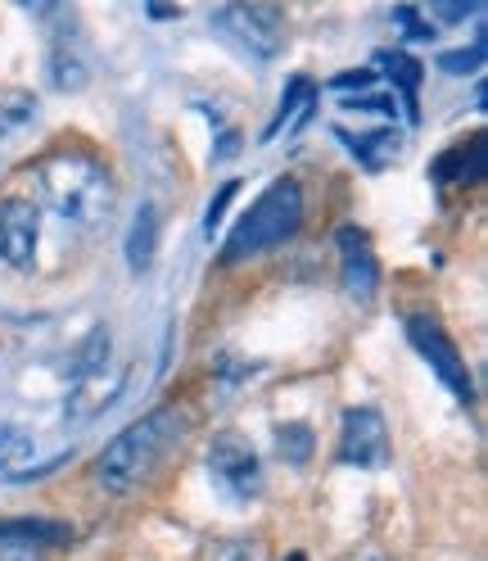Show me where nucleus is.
<instances>
[{
	"instance_id": "obj_1",
	"label": "nucleus",
	"mask_w": 488,
	"mask_h": 561,
	"mask_svg": "<svg viewBox=\"0 0 488 561\" xmlns=\"http://www.w3.org/2000/svg\"><path fill=\"white\" fill-rule=\"evenodd\" d=\"M186 431H190V416L182 408H154L150 416L131 421L127 431H118L100 448L95 484L104 494H131V489H141L186 444Z\"/></svg>"
},
{
	"instance_id": "obj_2",
	"label": "nucleus",
	"mask_w": 488,
	"mask_h": 561,
	"mask_svg": "<svg viewBox=\"0 0 488 561\" xmlns=\"http://www.w3.org/2000/svg\"><path fill=\"white\" fill-rule=\"evenodd\" d=\"M32 186H37V199L50 208V214L73 231L104 227L114 214V199H118L109 168L82 150L46 154L37 168H32Z\"/></svg>"
},
{
	"instance_id": "obj_3",
	"label": "nucleus",
	"mask_w": 488,
	"mask_h": 561,
	"mask_svg": "<svg viewBox=\"0 0 488 561\" xmlns=\"http://www.w3.org/2000/svg\"><path fill=\"white\" fill-rule=\"evenodd\" d=\"M299 227H303V191H299V182L281 178L249 204V214H240L235 231L222 244V263L235 267L244 259H258V254L276 250V244H286Z\"/></svg>"
},
{
	"instance_id": "obj_4",
	"label": "nucleus",
	"mask_w": 488,
	"mask_h": 561,
	"mask_svg": "<svg viewBox=\"0 0 488 561\" xmlns=\"http://www.w3.org/2000/svg\"><path fill=\"white\" fill-rule=\"evenodd\" d=\"M208 27L254 64L276 59L286 46V10L276 5H218L208 14Z\"/></svg>"
},
{
	"instance_id": "obj_5",
	"label": "nucleus",
	"mask_w": 488,
	"mask_h": 561,
	"mask_svg": "<svg viewBox=\"0 0 488 561\" xmlns=\"http://www.w3.org/2000/svg\"><path fill=\"white\" fill-rule=\"evenodd\" d=\"M407 340H411L416 354L430 363V371L443 380V390L457 399V403L470 408V399H475V380H470V371H466V358H462V348L448 340V331L430 318V312H411V318H407Z\"/></svg>"
},
{
	"instance_id": "obj_6",
	"label": "nucleus",
	"mask_w": 488,
	"mask_h": 561,
	"mask_svg": "<svg viewBox=\"0 0 488 561\" xmlns=\"http://www.w3.org/2000/svg\"><path fill=\"white\" fill-rule=\"evenodd\" d=\"M208 476H213V484L235 503H249L263 494V462H258L254 444L235 431H222L208 444Z\"/></svg>"
},
{
	"instance_id": "obj_7",
	"label": "nucleus",
	"mask_w": 488,
	"mask_h": 561,
	"mask_svg": "<svg viewBox=\"0 0 488 561\" xmlns=\"http://www.w3.org/2000/svg\"><path fill=\"white\" fill-rule=\"evenodd\" d=\"M339 462L358 471H380L390 462V431L375 408H348L339 426Z\"/></svg>"
},
{
	"instance_id": "obj_8",
	"label": "nucleus",
	"mask_w": 488,
	"mask_h": 561,
	"mask_svg": "<svg viewBox=\"0 0 488 561\" xmlns=\"http://www.w3.org/2000/svg\"><path fill=\"white\" fill-rule=\"evenodd\" d=\"M42 240V208L32 199H5L0 204V263L5 267H32Z\"/></svg>"
},
{
	"instance_id": "obj_9",
	"label": "nucleus",
	"mask_w": 488,
	"mask_h": 561,
	"mask_svg": "<svg viewBox=\"0 0 488 561\" xmlns=\"http://www.w3.org/2000/svg\"><path fill=\"white\" fill-rule=\"evenodd\" d=\"M335 250H339V276H344V290L353 295L358 304H371L380 290V263L371 254V240L358 227H339L335 231Z\"/></svg>"
},
{
	"instance_id": "obj_10",
	"label": "nucleus",
	"mask_w": 488,
	"mask_h": 561,
	"mask_svg": "<svg viewBox=\"0 0 488 561\" xmlns=\"http://www.w3.org/2000/svg\"><path fill=\"white\" fill-rule=\"evenodd\" d=\"M484 163H488V150H484V136L475 140H462V146L443 150L434 163H430V178L439 186H470L484 178Z\"/></svg>"
},
{
	"instance_id": "obj_11",
	"label": "nucleus",
	"mask_w": 488,
	"mask_h": 561,
	"mask_svg": "<svg viewBox=\"0 0 488 561\" xmlns=\"http://www.w3.org/2000/svg\"><path fill=\"white\" fill-rule=\"evenodd\" d=\"M118 390H123V367H114L109 376H104V367L91 371V376H78L73 394H68V403H63V416H68V421H86V416H95L100 408H109V403L118 399Z\"/></svg>"
},
{
	"instance_id": "obj_12",
	"label": "nucleus",
	"mask_w": 488,
	"mask_h": 561,
	"mask_svg": "<svg viewBox=\"0 0 488 561\" xmlns=\"http://www.w3.org/2000/svg\"><path fill=\"white\" fill-rule=\"evenodd\" d=\"M312 110H317V82L312 78H294L290 87H286V95H281V110H276V118L267 123V131H263V140H276V136H294L307 118H312Z\"/></svg>"
},
{
	"instance_id": "obj_13",
	"label": "nucleus",
	"mask_w": 488,
	"mask_h": 561,
	"mask_svg": "<svg viewBox=\"0 0 488 561\" xmlns=\"http://www.w3.org/2000/svg\"><path fill=\"white\" fill-rule=\"evenodd\" d=\"M123 254H127V267L131 272H146L159 254V204H141L136 208V218L127 227V240H123Z\"/></svg>"
},
{
	"instance_id": "obj_14",
	"label": "nucleus",
	"mask_w": 488,
	"mask_h": 561,
	"mask_svg": "<svg viewBox=\"0 0 488 561\" xmlns=\"http://www.w3.org/2000/svg\"><path fill=\"white\" fill-rule=\"evenodd\" d=\"M339 140L348 146V154H353L362 168H371V172H380V168H390V163L403 159V136L394 127H380V131H367V136L339 131Z\"/></svg>"
},
{
	"instance_id": "obj_15",
	"label": "nucleus",
	"mask_w": 488,
	"mask_h": 561,
	"mask_svg": "<svg viewBox=\"0 0 488 561\" xmlns=\"http://www.w3.org/2000/svg\"><path fill=\"white\" fill-rule=\"evenodd\" d=\"M37 123V95L23 87H0V146Z\"/></svg>"
},
{
	"instance_id": "obj_16",
	"label": "nucleus",
	"mask_w": 488,
	"mask_h": 561,
	"mask_svg": "<svg viewBox=\"0 0 488 561\" xmlns=\"http://www.w3.org/2000/svg\"><path fill=\"white\" fill-rule=\"evenodd\" d=\"M380 68H390V82H394V91H403V110H407V118H416V91H421V78H426V68L416 64L411 55H403V50H385L380 55Z\"/></svg>"
},
{
	"instance_id": "obj_17",
	"label": "nucleus",
	"mask_w": 488,
	"mask_h": 561,
	"mask_svg": "<svg viewBox=\"0 0 488 561\" xmlns=\"http://www.w3.org/2000/svg\"><path fill=\"white\" fill-rule=\"evenodd\" d=\"M0 543H68V525L59 520H5L0 525Z\"/></svg>"
},
{
	"instance_id": "obj_18",
	"label": "nucleus",
	"mask_w": 488,
	"mask_h": 561,
	"mask_svg": "<svg viewBox=\"0 0 488 561\" xmlns=\"http://www.w3.org/2000/svg\"><path fill=\"white\" fill-rule=\"evenodd\" d=\"M312 448H317V435L303 421H290V426H276V453L290 462V467H303L312 458Z\"/></svg>"
},
{
	"instance_id": "obj_19",
	"label": "nucleus",
	"mask_w": 488,
	"mask_h": 561,
	"mask_svg": "<svg viewBox=\"0 0 488 561\" xmlns=\"http://www.w3.org/2000/svg\"><path fill=\"white\" fill-rule=\"evenodd\" d=\"M50 87H55V91H82V87H86V64H82L78 55L55 50V55H50Z\"/></svg>"
},
{
	"instance_id": "obj_20",
	"label": "nucleus",
	"mask_w": 488,
	"mask_h": 561,
	"mask_svg": "<svg viewBox=\"0 0 488 561\" xmlns=\"http://www.w3.org/2000/svg\"><path fill=\"white\" fill-rule=\"evenodd\" d=\"M479 68H484V37H475L470 50L462 46V50L439 55V73H448V78H470V73H479Z\"/></svg>"
},
{
	"instance_id": "obj_21",
	"label": "nucleus",
	"mask_w": 488,
	"mask_h": 561,
	"mask_svg": "<svg viewBox=\"0 0 488 561\" xmlns=\"http://www.w3.org/2000/svg\"><path fill=\"white\" fill-rule=\"evenodd\" d=\"M32 444H37V439H32L23 426H0V476L14 471L32 453Z\"/></svg>"
},
{
	"instance_id": "obj_22",
	"label": "nucleus",
	"mask_w": 488,
	"mask_h": 561,
	"mask_svg": "<svg viewBox=\"0 0 488 561\" xmlns=\"http://www.w3.org/2000/svg\"><path fill=\"white\" fill-rule=\"evenodd\" d=\"M344 110L353 114H380V118H398V95H358V100H344Z\"/></svg>"
},
{
	"instance_id": "obj_23",
	"label": "nucleus",
	"mask_w": 488,
	"mask_h": 561,
	"mask_svg": "<svg viewBox=\"0 0 488 561\" xmlns=\"http://www.w3.org/2000/svg\"><path fill=\"white\" fill-rule=\"evenodd\" d=\"M390 19H394V23H398V27L407 32L411 42H434V23H426V19H421V10H411V5H398V10L390 14Z\"/></svg>"
},
{
	"instance_id": "obj_24",
	"label": "nucleus",
	"mask_w": 488,
	"mask_h": 561,
	"mask_svg": "<svg viewBox=\"0 0 488 561\" xmlns=\"http://www.w3.org/2000/svg\"><path fill=\"white\" fill-rule=\"evenodd\" d=\"M235 191H240V182L231 178V182H222V191L213 199H208V208H204V236H213L222 227V214H226V204L235 199Z\"/></svg>"
},
{
	"instance_id": "obj_25",
	"label": "nucleus",
	"mask_w": 488,
	"mask_h": 561,
	"mask_svg": "<svg viewBox=\"0 0 488 561\" xmlns=\"http://www.w3.org/2000/svg\"><path fill=\"white\" fill-rule=\"evenodd\" d=\"M208 561H263V552L249 539H226V543H218L213 552H208Z\"/></svg>"
},
{
	"instance_id": "obj_26",
	"label": "nucleus",
	"mask_w": 488,
	"mask_h": 561,
	"mask_svg": "<svg viewBox=\"0 0 488 561\" xmlns=\"http://www.w3.org/2000/svg\"><path fill=\"white\" fill-rule=\"evenodd\" d=\"M330 87H335V91H353V87H358V91H371V87H375V73H371V68H353V73H339Z\"/></svg>"
},
{
	"instance_id": "obj_27",
	"label": "nucleus",
	"mask_w": 488,
	"mask_h": 561,
	"mask_svg": "<svg viewBox=\"0 0 488 561\" xmlns=\"http://www.w3.org/2000/svg\"><path fill=\"white\" fill-rule=\"evenodd\" d=\"M0 561H42V552L27 543H0Z\"/></svg>"
},
{
	"instance_id": "obj_28",
	"label": "nucleus",
	"mask_w": 488,
	"mask_h": 561,
	"mask_svg": "<svg viewBox=\"0 0 488 561\" xmlns=\"http://www.w3.org/2000/svg\"><path fill=\"white\" fill-rule=\"evenodd\" d=\"M231 154H240V131H222L218 150H213V159H218V163H222V159H231Z\"/></svg>"
},
{
	"instance_id": "obj_29",
	"label": "nucleus",
	"mask_w": 488,
	"mask_h": 561,
	"mask_svg": "<svg viewBox=\"0 0 488 561\" xmlns=\"http://www.w3.org/2000/svg\"><path fill=\"white\" fill-rule=\"evenodd\" d=\"M434 14L448 19V23H457V19H470V14H479V10H475V5H434Z\"/></svg>"
},
{
	"instance_id": "obj_30",
	"label": "nucleus",
	"mask_w": 488,
	"mask_h": 561,
	"mask_svg": "<svg viewBox=\"0 0 488 561\" xmlns=\"http://www.w3.org/2000/svg\"><path fill=\"white\" fill-rule=\"evenodd\" d=\"M154 19H182V10H167V5H150Z\"/></svg>"
},
{
	"instance_id": "obj_31",
	"label": "nucleus",
	"mask_w": 488,
	"mask_h": 561,
	"mask_svg": "<svg viewBox=\"0 0 488 561\" xmlns=\"http://www.w3.org/2000/svg\"><path fill=\"white\" fill-rule=\"evenodd\" d=\"M286 561H307V557H303V552H290V557H286Z\"/></svg>"
},
{
	"instance_id": "obj_32",
	"label": "nucleus",
	"mask_w": 488,
	"mask_h": 561,
	"mask_svg": "<svg viewBox=\"0 0 488 561\" xmlns=\"http://www.w3.org/2000/svg\"><path fill=\"white\" fill-rule=\"evenodd\" d=\"M362 561H385V557H362Z\"/></svg>"
}]
</instances>
